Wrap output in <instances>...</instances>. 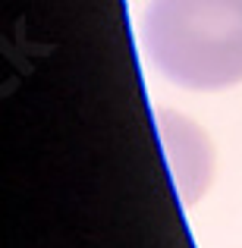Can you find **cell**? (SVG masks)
<instances>
[{
    "label": "cell",
    "instance_id": "obj_1",
    "mask_svg": "<svg viewBox=\"0 0 242 248\" xmlns=\"http://www.w3.org/2000/svg\"><path fill=\"white\" fill-rule=\"evenodd\" d=\"M142 47L179 88H233L242 82V0H148Z\"/></svg>",
    "mask_w": 242,
    "mask_h": 248
},
{
    "label": "cell",
    "instance_id": "obj_2",
    "mask_svg": "<svg viewBox=\"0 0 242 248\" xmlns=\"http://www.w3.org/2000/svg\"><path fill=\"white\" fill-rule=\"evenodd\" d=\"M161 132L167 141L170 167H173V179L179 188L182 201L192 204L201 192H205L208 179H211V151L208 141L192 123H186L176 113H161Z\"/></svg>",
    "mask_w": 242,
    "mask_h": 248
}]
</instances>
